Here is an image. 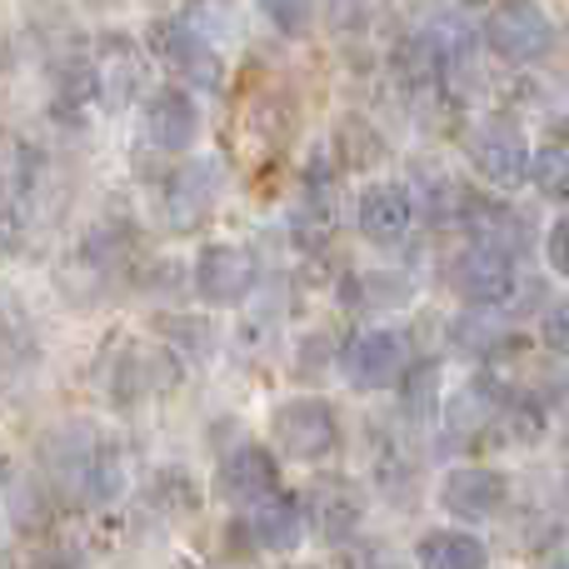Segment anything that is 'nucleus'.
<instances>
[{"mask_svg":"<svg viewBox=\"0 0 569 569\" xmlns=\"http://www.w3.org/2000/svg\"><path fill=\"white\" fill-rule=\"evenodd\" d=\"M435 400H440V365H420L405 385V410L410 415H430Z\"/></svg>","mask_w":569,"mask_h":569,"instance_id":"obj_20","label":"nucleus"},{"mask_svg":"<svg viewBox=\"0 0 569 569\" xmlns=\"http://www.w3.org/2000/svg\"><path fill=\"white\" fill-rule=\"evenodd\" d=\"M276 445L290 460H330L340 450V415L320 395H295L276 410Z\"/></svg>","mask_w":569,"mask_h":569,"instance_id":"obj_1","label":"nucleus"},{"mask_svg":"<svg viewBox=\"0 0 569 569\" xmlns=\"http://www.w3.org/2000/svg\"><path fill=\"white\" fill-rule=\"evenodd\" d=\"M460 220L470 226L475 246H490V250H505V256H520L530 246V230L515 210L495 206V200H480V196H465L460 200Z\"/></svg>","mask_w":569,"mask_h":569,"instance_id":"obj_13","label":"nucleus"},{"mask_svg":"<svg viewBox=\"0 0 569 569\" xmlns=\"http://www.w3.org/2000/svg\"><path fill=\"white\" fill-rule=\"evenodd\" d=\"M545 345H550V350H560V355H569V295H565V300H555V310L545 315Z\"/></svg>","mask_w":569,"mask_h":569,"instance_id":"obj_21","label":"nucleus"},{"mask_svg":"<svg viewBox=\"0 0 569 569\" xmlns=\"http://www.w3.org/2000/svg\"><path fill=\"white\" fill-rule=\"evenodd\" d=\"M140 90V56L130 40H106L96 66V100L106 110H120Z\"/></svg>","mask_w":569,"mask_h":569,"instance_id":"obj_16","label":"nucleus"},{"mask_svg":"<svg viewBox=\"0 0 569 569\" xmlns=\"http://www.w3.org/2000/svg\"><path fill=\"white\" fill-rule=\"evenodd\" d=\"M540 569H569V550H555V555H545Z\"/></svg>","mask_w":569,"mask_h":569,"instance_id":"obj_23","label":"nucleus"},{"mask_svg":"<svg viewBox=\"0 0 569 569\" xmlns=\"http://www.w3.org/2000/svg\"><path fill=\"white\" fill-rule=\"evenodd\" d=\"M460 6H485V0H460Z\"/></svg>","mask_w":569,"mask_h":569,"instance_id":"obj_24","label":"nucleus"},{"mask_svg":"<svg viewBox=\"0 0 569 569\" xmlns=\"http://www.w3.org/2000/svg\"><path fill=\"white\" fill-rule=\"evenodd\" d=\"M375 569H385V565H375Z\"/></svg>","mask_w":569,"mask_h":569,"instance_id":"obj_25","label":"nucleus"},{"mask_svg":"<svg viewBox=\"0 0 569 569\" xmlns=\"http://www.w3.org/2000/svg\"><path fill=\"white\" fill-rule=\"evenodd\" d=\"M310 520H315V530L325 535L330 545H340L345 535H355V525H360V515H365V505H360V490L355 485H345V480H320L310 490Z\"/></svg>","mask_w":569,"mask_h":569,"instance_id":"obj_15","label":"nucleus"},{"mask_svg":"<svg viewBox=\"0 0 569 569\" xmlns=\"http://www.w3.org/2000/svg\"><path fill=\"white\" fill-rule=\"evenodd\" d=\"M156 56L166 60L176 76H186V86H200V90H216L220 86V56H216V40H206L190 20H166L156 26L150 36Z\"/></svg>","mask_w":569,"mask_h":569,"instance_id":"obj_5","label":"nucleus"},{"mask_svg":"<svg viewBox=\"0 0 569 569\" xmlns=\"http://www.w3.org/2000/svg\"><path fill=\"white\" fill-rule=\"evenodd\" d=\"M260 280V266L246 246H206L196 256V290L210 305H240Z\"/></svg>","mask_w":569,"mask_h":569,"instance_id":"obj_7","label":"nucleus"},{"mask_svg":"<svg viewBox=\"0 0 569 569\" xmlns=\"http://www.w3.org/2000/svg\"><path fill=\"white\" fill-rule=\"evenodd\" d=\"M146 136H150V146L170 150V156H176V150H190L200 136V106L176 86L156 90L146 106Z\"/></svg>","mask_w":569,"mask_h":569,"instance_id":"obj_12","label":"nucleus"},{"mask_svg":"<svg viewBox=\"0 0 569 569\" xmlns=\"http://www.w3.org/2000/svg\"><path fill=\"white\" fill-rule=\"evenodd\" d=\"M250 540L260 545V550H295L300 545V535H305V510H300V500L295 495H266L260 505H250Z\"/></svg>","mask_w":569,"mask_h":569,"instance_id":"obj_14","label":"nucleus"},{"mask_svg":"<svg viewBox=\"0 0 569 569\" xmlns=\"http://www.w3.org/2000/svg\"><path fill=\"white\" fill-rule=\"evenodd\" d=\"M355 226H360V236L370 240V246H400V240L410 236V226H415L410 190L395 186V180H380V186H370L360 196Z\"/></svg>","mask_w":569,"mask_h":569,"instance_id":"obj_10","label":"nucleus"},{"mask_svg":"<svg viewBox=\"0 0 569 569\" xmlns=\"http://www.w3.org/2000/svg\"><path fill=\"white\" fill-rule=\"evenodd\" d=\"M545 256H550V266L569 280V216H565V220H555L550 240H545Z\"/></svg>","mask_w":569,"mask_h":569,"instance_id":"obj_22","label":"nucleus"},{"mask_svg":"<svg viewBox=\"0 0 569 569\" xmlns=\"http://www.w3.org/2000/svg\"><path fill=\"white\" fill-rule=\"evenodd\" d=\"M530 180L540 186L545 200H560L569 206V146H545L530 166Z\"/></svg>","mask_w":569,"mask_h":569,"instance_id":"obj_18","label":"nucleus"},{"mask_svg":"<svg viewBox=\"0 0 569 569\" xmlns=\"http://www.w3.org/2000/svg\"><path fill=\"white\" fill-rule=\"evenodd\" d=\"M270 16V26L280 36H305L310 30V16H315V0H260Z\"/></svg>","mask_w":569,"mask_h":569,"instance_id":"obj_19","label":"nucleus"},{"mask_svg":"<svg viewBox=\"0 0 569 569\" xmlns=\"http://www.w3.org/2000/svg\"><path fill=\"white\" fill-rule=\"evenodd\" d=\"M470 166L480 170L490 186L500 190H515L530 180V146H525V136L510 126V120H485V126L470 130Z\"/></svg>","mask_w":569,"mask_h":569,"instance_id":"obj_3","label":"nucleus"},{"mask_svg":"<svg viewBox=\"0 0 569 569\" xmlns=\"http://www.w3.org/2000/svg\"><path fill=\"white\" fill-rule=\"evenodd\" d=\"M276 490H280V465L266 445H240V450H230L216 470V495L226 505H240V510L260 505Z\"/></svg>","mask_w":569,"mask_h":569,"instance_id":"obj_6","label":"nucleus"},{"mask_svg":"<svg viewBox=\"0 0 569 569\" xmlns=\"http://www.w3.org/2000/svg\"><path fill=\"white\" fill-rule=\"evenodd\" d=\"M485 40H490V50L500 60H510V66H530V60L550 56L555 26L535 0H505V6H495L490 20H485Z\"/></svg>","mask_w":569,"mask_h":569,"instance_id":"obj_2","label":"nucleus"},{"mask_svg":"<svg viewBox=\"0 0 569 569\" xmlns=\"http://www.w3.org/2000/svg\"><path fill=\"white\" fill-rule=\"evenodd\" d=\"M455 290L475 305H500L515 295V256L490 246H470L455 260Z\"/></svg>","mask_w":569,"mask_h":569,"instance_id":"obj_11","label":"nucleus"},{"mask_svg":"<svg viewBox=\"0 0 569 569\" xmlns=\"http://www.w3.org/2000/svg\"><path fill=\"white\" fill-rule=\"evenodd\" d=\"M505 500H510V480L490 465H460L440 485V505L455 520H495L505 510Z\"/></svg>","mask_w":569,"mask_h":569,"instance_id":"obj_8","label":"nucleus"},{"mask_svg":"<svg viewBox=\"0 0 569 569\" xmlns=\"http://www.w3.org/2000/svg\"><path fill=\"white\" fill-rule=\"evenodd\" d=\"M160 210H166V226L176 230V236L200 230L210 220V210H216V166H206V160L180 166L176 176L166 180V200H160Z\"/></svg>","mask_w":569,"mask_h":569,"instance_id":"obj_9","label":"nucleus"},{"mask_svg":"<svg viewBox=\"0 0 569 569\" xmlns=\"http://www.w3.org/2000/svg\"><path fill=\"white\" fill-rule=\"evenodd\" d=\"M405 360H410V345H405L400 330H365L340 355L355 390H385V385H395L405 375Z\"/></svg>","mask_w":569,"mask_h":569,"instance_id":"obj_4","label":"nucleus"},{"mask_svg":"<svg viewBox=\"0 0 569 569\" xmlns=\"http://www.w3.org/2000/svg\"><path fill=\"white\" fill-rule=\"evenodd\" d=\"M420 569H490V550L465 530H430L415 550Z\"/></svg>","mask_w":569,"mask_h":569,"instance_id":"obj_17","label":"nucleus"}]
</instances>
